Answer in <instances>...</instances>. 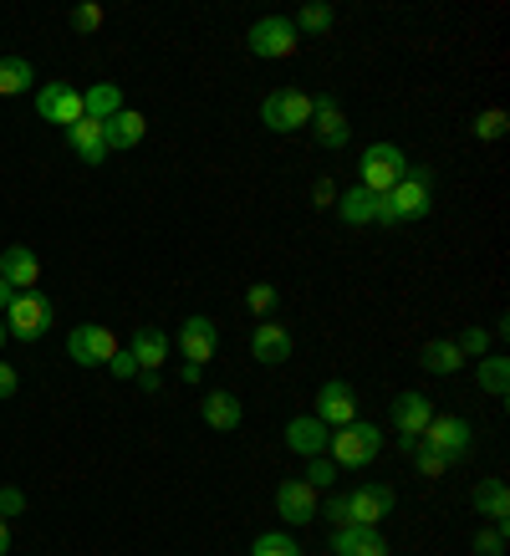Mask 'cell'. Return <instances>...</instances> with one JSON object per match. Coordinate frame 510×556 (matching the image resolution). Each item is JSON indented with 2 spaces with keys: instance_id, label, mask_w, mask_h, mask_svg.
<instances>
[{
  "instance_id": "6da1fadb",
  "label": "cell",
  "mask_w": 510,
  "mask_h": 556,
  "mask_svg": "<svg viewBox=\"0 0 510 556\" xmlns=\"http://www.w3.org/2000/svg\"><path fill=\"white\" fill-rule=\"evenodd\" d=\"M429 204H434V174L429 169H408L388 194H378V219L383 230H398V225H413V219L429 215Z\"/></svg>"
},
{
  "instance_id": "7a4b0ae2",
  "label": "cell",
  "mask_w": 510,
  "mask_h": 556,
  "mask_svg": "<svg viewBox=\"0 0 510 556\" xmlns=\"http://www.w3.org/2000/svg\"><path fill=\"white\" fill-rule=\"evenodd\" d=\"M327 455L337 459V470H368L378 455H383V429L368 419H353L332 429V444H327Z\"/></svg>"
},
{
  "instance_id": "3957f363",
  "label": "cell",
  "mask_w": 510,
  "mask_h": 556,
  "mask_svg": "<svg viewBox=\"0 0 510 556\" xmlns=\"http://www.w3.org/2000/svg\"><path fill=\"white\" fill-rule=\"evenodd\" d=\"M404 174H408V159L398 143H368L362 159H357V185L373 189V194H388Z\"/></svg>"
},
{
  "instance_id": "277c9868",
  "label": "cell",
  "mask_w": 510,
  "mask_h": 556,
  "mask_svg": "<svg viewBox=\"0 0 510 556\" xmlns=\"http://www.w3.org/2000/svg\"><path fill=\"white\" fill-rule=\"evenodd\" d=\"M5 317V332H16L21 342H36L51 332V321H56V306L41 296V291H16V302L0 312Z\"/></svg>"
},
{
  "instance_id": "5b68a950",
  "label": "cell",
  "mask_w": 510,
  "mask_h": 556,
  "mask_svg": "<svg viewBox=\"0 0 510 556\" xmlns=\"http://www.w3.org/2000/svg\"><path fill=\"white\" fill-rule=\"evenodd\" d=\"M260 123H266L271 134H302L306 123H311V92H302V87H276L271 98L260 102Z\"/></svg>"
},
{
  "instance_id": "8992f818",
  "label": "cell",
  "mask_w": 510,
  "mask_h": 556,
  "mask_svg": "<svg viewBox=\"0 0 510 556\" xmlns=\"http://www.w3.org/2000/svg\"><path fill=\"white\" fill-rule=\"evenodd\" d=\"M245 47H251V56H260V62H286L291 51L302 47V36H296L291 16H260L251 31H245Z\"/></svg>"
},
{
  "instance_id": "52a82bcc",
  "label": "cell",
  "mask_w": 510,
  "mask_h": 556,
  "mask_svg": "<svg viewBox=\"0 0 510 556\" xmlns=\"http://www.w3.org/2000/svg\"><path fill=\"white\" fill-rule=\"evenodd\" d=\"M419 439H424L434 455L449 459V465H459V459L475 450V429H470V419H459V414H434Z\"/></svg>"
},
{
  "instance_id": "ba28073f",
  "label": "cell",
  "mask_w": 510,
  "mask_h": 556,
  "mask_svg": "<svg viewBox=\"0 0 510 556\" xmlns=\"http://www.w3.org/2000/svg\"><path fill=\"white\" fill-rule=\"evenodd\" d=\"M398 506V490L388 480H368L347 495V526H383Z\"/></svg>"
},
{
  "instance_id": "9c48e42d",
  "label": "cell",
  "mask_w": 510,
  "mask_h": 556,
  "mask_svg": "<svg viewBox=\"0 0 510 556\" xmlns=\"http://www.w3.org/2000/svg\"><path fill=\"white\" fill-rule=\"evenodd\" d=\"M113 353H118V342H113V332H107V327H98V321H82V327H72L67 357L77 363V368H102V363H107Z\"/></svg>"
},
{
  "instance_id": "30bf717a",
  "label": "cell",
  "mask_w": 510,
  "mask_h": 556,
  "mask_svg": "<svg viewBox=\"0 0 510 556\" xmlns=\"http://www.w3.org/2000/svg\"><path fill=\"white\" fill-rule=\"evenodd\" d=\"M317 490L306 485L302 475H286L281 485H276V516L286 526H306V521H317Z\"/></svg>"
},
{
  "instance_id": "8fae6325",
  "label": "cell",
  "mask_w": 510,
  "mask_h": 556,
  "mask_svg": "<svg viewBox=\"0 0 510 556\" xmlns=\"http://www.w3.org/2000/svg\"><path fill=\"white\" fill-rule=\"evenodd\" d=\"M36 113L47 123H56V128H72L77 118H87L82 113V92L72 83H47L41 92H36Z\"/></svg>"
},
{
  "instance_id": "7c38bea8",
  "label": "cell",
  "mask_w": 510,
  "mask_h": 556,
  "mask_svg": "<svg viewBox=\"0 0 510 556\" xmlns=\"http://www.w3.org/2000/svg\"><path fill=\"white\" fill-rule=\"evenodd\" d=\"M179 353H184V363H209V357L220 353V327H215V321L209 317H200V312H194V317H184L179 321Z\"/></svg>"
},
{
  "instance_id": "4fadbf2b",
  "label": "cell",
  "mask_w": 510,
  "mask_h": 556,
  "mask_svg": "<svg viewBox=\"0 0 510 556\" xmlns=\"http://www.w3.org/2000/svg\"><path fill=\"white\" fill-rule=\"evenodd\" d=\"M317 419L327 424V429H342V424L357 419V388L342 383V378H332V383L317 388Z\"/></svg>"
},
{
  "instance_id": "5bb4252c",
  "label": "cell",
  "mask_w": 510,
  "mask_h": 556,
  "mask_svg": "<svg viewBox=\"0 0 510 556\" xmlns=\"http://www.w3.org/2000/svg\"><path fill=\"white\" fill-rule=\"evenodd\" d=\"M327 444H332V429H327L317 414H296V419L286 424V450L291 455L317 459V455H327Z\"/></svg>"
},
{
  "instance_id": "9a60e30c",
  "label": "cell",
  "mask_w": 510,
  "mask_h": 556,
  "mask_svg": "<svg viewBox=\"0 0 510 556\" xmlns=\"http://www.w3.org/2000/svg\"><path fill=\"white\" fill-rule=\"evenodd\" d=\"M311 123H317V143L322 149H347V138H353V128H347V113L337 108V98H311Z\"/></svg>"
},
{
  "instance_id": "2e32d148",
  "label": "cell",
  "mask_w": 510,
  "mask_h": 556,
  "mask_svg": "<svg viewBox=\"0 0 510 556\" xmlns=\"http://www.w3.org/2000/svg\"><path fill=\"white\" fill-rule=\"evenodd\" d=\"M332 552L337 556H388V536L378 526H337L332 531Z\"/></svg>"
},
{
  "instance_id": "e0dca14e",
  "label": "cell",
  "mask_w": 510,
  "mask_h": 556,
  "mask_svg": "<svg viewBox=\"0 0 510 556\" xmlns=\"http://www.w3.org/2000/svg\"><path fill=\"white\" fill-rule=\"evenodd\" d=\"M470 501H475V510L490 526H510V485L500 475H485V480L470 490Z\"/></svg>"
},
{
  "instance_id": "ac0fdd59",
  "label": "cell",
  "mask_w": 510,
  "mask_h": 556,
  "mask_svg": "<svg viewBox=\"0 0 510 556\" xmlns=\"http://www.w3.org/2000/svg\"><path fill=\"white\" fill-rule=\"evenodd\" d=\"M67 149L82 159V164H102L107 159V128L98 118H77L67 128Z\"/></svg>"
},
{
  "instance_id": "d6986e66",
  "label": "cell",
  "mask_w": 510,
  "mask_h": 556,
  "mask_svg": "<svg viewBox=\"0 0 510 556\" xmlns=\"http://www.w3.org/2000/svg\"><path fill=\"white\" fill-rule=\"evenodd\" d=\"M0 276L16 291H36V276H41V261H36L31 245H5L0 251Z\"/></svg>"
},
{
  "instance_id": "ffe728a7",
  "label": "cell",
  "mask_w": 510,
  "mask_h": 556,
  "mask_svg": "<svg viewBox=\"0 0 510 556\" xmlns=\"http://www.w3.org/2000/svg\"><path fill=\"white\" fill-rule=\"evenodd\" d=\"M337 219L347 225V230L373 225V219H378V194H373V189H362V185L337 189Z\"/></svg>"
},
{
  "instance_id": "44dd1931",
  "label": "cell",
  "mask_w": 510,
  "mask_h": 556,
  "mask_svg": "<svg viewBox=\"0 0 510 556\" xmlns=\"http://www.w3.org/2000/svg\"><path fill=\"white\" fill-rule=\"evenodd\" d=\"M200 414H204V424H209L215 434H235L240 424H245V404H240L235 393H204Z\"/></svg>"
},
{
  "instance_id": "7402d4cb",
  "label": "cell",
  "mask_w": 510,
  "mask_h": 556,
  "mask_svg": "<svg viewBox=\"0 0 510 556\" xmlns=\"http://www.w3.org/2000/svg\"><path fill=\"white\" fill-rule=\"evenodd\" d=\"M291 348H296V342H291V332L281 321H260V327H255V338H251L255 363H266V368H271V363H286Z\"/></svg>"
},
{
  "instance_id": "603a6c76",
  "label": "cell",
  "mask_w": 510,
  "mask_h": 556,
  "mask_svg": "<svg viewBox=\"0 0 510 556\" xmlns=\"http://www.w3.org/2000/svg\"><path fill=\"white\" fill-rule=\"evenodd\" d=\"M102 128H107V153H123V149H138V143H143L149 118H143V113H133V108H123L118 118H107Z\"/></svg>"
},
{
  "instance_id": "cb8c5ba5",
  "label": "cell",
  "mask_w": 510,
  "mask_h": 556,
  "mask_svg": "<svg viewBox=\"0 0 510 556\" xmlns=\"http://www.w3.org/2000/svg\"><path fill=\"white\" fill-rule=\"evenodd\" d=\"M429 419H434L429 393H398V399H393V424H398V434H424Z\"/></svg>"
},
{
  "instance_id": "d4e9b609",
  "label": "cell",
  "mask_w": 510,
  "mask_h": 556,
  "mask_svg": "<svg viewBox=\"0 0 510 556\" xmlns=\"http://www.w3.org/2000/svg\"><path fill=\"white\" fill-rule=\"evenodd\" d=\"M128 353H133L138 372H158V363L169 357V338H164L158 327H138L133 342H128Z\"/></svg>"
},
{
  "instance_id": "484cf974",
  "label": "cell",
  "mask_w": 510,
  "mask_h": 556,
  "mask_svg": "<svg viewBox=\"0 0 510 556\" xmlns=\"http://www.w3.org/2000/svg\"><path fill=\"white\" fill-rule=\"evenodd\" d=\"M419 368H424V372H439V378H455V372L464 368V353H459L455 338H434V342H424Z\"/></svg>"
},
{
  "instance_id": "4316f807",
  "label": "cell",
  "mask_w": 510,
  "mask_h": 556,
  "mask_svg": "<svg viewBox=\"0 0 510 556\" xmlns=\"http://www.w3.org/2000/svg\"><path fill=\"white\" fill-rule=\"evenodd\" d=\"M82 113H87V118H98V123L118 118V113H123V92H118V83L87 87V92H82Z\"/></svg>"
},
{
  "instance_id": "83f0119b",
  "label": "cell",
  "mask_w": 510,
  "mask_h": 556,
  "mask_svg": "<svg viewBox=\"0 0 510 556\" xmlns=\"http://www.w3.org/2000/svg\"><path fill=\"white\" fill-rule=\"evenodd\" d=\"M480 388H485L490 399H500V404L510 399V357L506 353H485V357H480Z\"/></svg>"
},
{
  "instance_id": "f1b7e54d",
  "label": "cell",
  "mask_w": 510,
  "mask_h": 556,
  "mask_svg": "<svg viewBox=\"0 0 510 556\" xmlns=\"http://www.w3.org/2000/svg\"><path fill=\"white\" fill-rule=\"evenodd\" d=\"M332 21H337V11H332L327 0H306L302 11L291 16V26H296V36H327L332 31Z\"/></svg>"
},
{
  "instance_id": "f546056e",
  "label": "cell",
  "mask_w": 510,
  "mask_h": 556,
  "mask_svg": "<svg viewBox=\"0 0 510 556\" xmlns=\"http://www.w3.org/2000/svg\"><path fill=\"white\" fill-rule=\"evenodd\" d=\"M36 67L26 56H0V98H21L26 87H31Z\"/></svg>"
},
{
  "instance_id": "4dcf8cb0",
  "label": "cell",
  "mask_w": 510,
  "mask_h": 556,
  "mask_svg": "<svg viewBox=\"0 0 510 556\" xmlns=\"http://www.w3.org/2000/svg\"><path fill=\"white\" fill-rule=\"evenodd\" d=\"M470 134H475L480 143H500V138L510 134V113H506V108H485V113H475Z\"/></svg>"
},
{
  "instance_id": "1f68e13d",
  "label": "cell",
  "mask_w": 510,
  "mask_h": 556,
  "mask_svg": "<svg viewBox=\"0 0 510 556\" xmlns=\"http://www.w3.org/2000/svg\"><path fill=\"white\" fill-rule=\"evenodd\" d=\"M251 556H302V546H296L291 531H260L255 546H251Z\"/></svg>"
},
{
  "instance_id": "d6a6232c",
  "label": "cell",
  "mask_w": 510,
  "mask_h": 556,
  "mask_svg": "<svg viewBox=\"0 0 510 556\" xmlns=\"http://www.w3.org/2000/svg\"><path fill=\"white\" fill-rule=\"evenodd\" d=\"M281 306V291L271 287V281H255L251 291H245V312L251 317H260V321H271V312Z\"/></svg>"
},
{
  "instance_id": "836d02e7",
  "label": "cell",
  "mask_w": 510,
  "mask_h": 556,
  "mask_svg": "<svg viewBox=\"0 0 510 556\" xmlns=\"http://www.w3.org/2000/svg\"><path fill=\"white\" fill-rule=\"evenodd\" d=\"M337 459H332V455H317V459H306V475H302V480H306V485H311V490H332V485H337Z\"/></svg>"
},
{
  "instance_id": "e575fe53",
  "label": "cell",
  "mask_w": 510,
  "mask_h": 556,
  "mask_svg": "<svg viewBox=\"0 0 510 556\" xmlns=\"http://www.w3.org/2000/svg\"><path fill=\"white\" fill-rule=\"evenodd\" d=\"M470 546H475V556H506V526H480Z\"/></svg>"
},
{
  "instance_id": "d590c367",
  "label": "cell",
  "mask_w": 510,
  "mask_h": 556,
  "mask_svg": "<svg viewBox=\"0 0 510 556\" xmlns=\"http://www.w3.org/2000/svg\"><path fill=\"white\" fill-rule=\"evenodd\" d=\"M455 342H459V353H464V363H470V357H485V353H490V332H485L480 321H475V327H464Z\"/></svg>"
},
{
  "instance_id": "8d00e7d4",
  "label": "cell",
  "mask_w": 510,
  "mask_h": 556,
  "mask_svg": "<svg viewBox=\"0 0 510 556\" xmlns=\"http://www.w3.org/2000/svg\"><path fill=\"white\" fill-rule=\"evenodd\" d=\"M413 465H419V475H434V480H439V475L449 470V459H444V455H434V450H429L424 439L413 444Z\"/></svg>"
},
{
  "instance_id": "74e56055",
  "label": "cell",
  "mask_w": 510,
  "mask_h": 556,
  "mask_svg": "<svg viewBox=\"0 0 510 556\" xmlns=\"http://www.w3.org/2000/svg\"><path fill=\"white\" fill-rule=\"evenodd\" d=\"M72 26H77L82 36L98 31V26H102V5H98V0H82V5L72 11Z\"/></svg>"
},
{
  "instance_id": "f35d334b",
  "label": "cell",
  "mask_w": 510,
  "mask_h": 556,
  "mask_svg": "<svg viewBox=\"0 0 510 556\" xmlns=\"http://www.w3.org/2000/svg\"><path fill=\"white\" fill-rule=\"evenodd\" d=\"M26 510V490L21 485H0V516L11 521V516H21Z\"/></svg>"
},
{
  "instance_id": "ab89813d",
  "label": "cell",
  "mask_w": 510,
  "mask_h": 556,
  "mask_svg": "<svg viewBox=\"0 0 510 556\" xmlns=\"http://www.w3.org/2000/svg\"><path fill=\"white\" fill-rule=\"evenodd\" d=\"M107 368H113V378H128V383L138 378V363H133V353H128V348H118V353L107 357Z\"/></svg>"
},
{
  "instance_id": "60d3db41",
  "label": "cell",
  "mask_w": 510,
  "mask_h": 556,
  "mask_svg": "<svg viewBox=\"0 0 510 556\" xmlns=\"http://www.w3.org/2000/svg\"><path fill=\"white\" fill-rule=\"evenodd\" d=\"M317 516H327L332 526H347V495H327V506Z\"/></svg>"
},
{
  "instance_id": "b9f144b4",
  "label": "cell",
  "mask_w": 510,
  "mask_h": 556,
  "mask_svg": "<svg viewBox=\"0 0 510 556\" xmlns=\"http://www.w3.org/2000/svg\"><path fill=\"white\" fill-rule=\"evenodd\" d=\"M311 204H317V210H332V204H337V185H332V179H317V185H311Z\"/></svg>"
},
{
  "instance_id": "7bdbcfd3",
  "label": "cell",
  "mask_w": 510,
  "mask_h": 556,
  "mask_svg": "<svg viewBox=\"0 0 510 556\" xmlns=\"http://www.w3.org/2000/svg\"><path fill=\"white\" fill-rule=\"evenodd\" d=\"M16 388H21V372L0 357V399H16Z\"/></svg>"
},
{
  "instance_id": "ee69618b",
  "label": "cell",
  "mask_w": 510,
  "mask_h": 556,
  "mask_svg": "<svg viewBox=\"0 0 510 556\" xmlns=\"http://www.w3.org/2000/svg\"><path fill=\"white\" fill-rule=\"evenodd\" d=\"M179 378H184V383H189V388H200L204 368H200V363H184V368H179Z\"/></svg>"
},
{
  "instance_id": "f6af8a7d",
  "label": "cell",
  "mask_w": 510,
  "mask_h": 556,
  "mask_svg": "<svg viewBox=\"0 0 510 556\" xmlns=\"http://www.w3.org/2000/svg\"><path fill=\"white\" fill-rule=\"evenodd\" d=\"M133 383H138V388H143V393H158V383H164V378H158V372H138Z\"/></svg>"
},
{
  "instance_id": "bcb514c9",
  "label": "cell",
  "mask_w": 510,
  "mask_h": 556,
  "mask_svg": "<svg viewBox=\"0 0 510 556\" xmlns=\"http://www.w3.org/2000/svg\"><path fill=\"white\" fill-rule=\"evenodd\" d=\"M16 302V287H11V281H5V276H0V312H5V306Z\"/></svg>"
},
{
  "instance_id": "7dc6e473",
  "label": "cell",
  "mask_w": 510,
  "mask_h": 556,
  "mask_svg": "<svg viewBox=\"0 0 510 556\" xmlns=\"http://www.w3.org/2000/svg\"><path fill=\"white\" fill-rule=\"evenodd\" d=\"M11 552V521H5V516H0V556Z\"/></svg>"
},
{
  "instance_id": "c3c4849f",
  "label": "cell",
  "mask_w": 510,
  "mask_h": 556,
  "mask_svg": "<svg viewBox=\"0 0 510 556\" xmlns=\"http://www.w3.org/2000/svg\"><path fill=\"white\" fill-rule=\"evenodd\" d=\"M0 348H5V317H0Z\"/></svg>"
}]
</instances>
